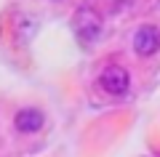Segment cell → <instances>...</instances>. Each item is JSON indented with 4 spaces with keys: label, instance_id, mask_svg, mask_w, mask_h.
Segmentation results:
<instances>
[{
    "label": "cell",
    "instance_id": "1",
    "mask_svg": "<svg viewBox=\"0 0 160 157\" xmlns=\"http://www.w3.org/2000/svg\"><path fill=\"white\" fill-rule=\"evenodd\" d=\"M102 13L96 11V8L91 6H80L78 11H75L72 16V29L75 35H78L80 43H93V40H99V35H102Z\"/></svg>",
    "mask_w": 160,
    "mask_h": 157
},
{
    "label": "cell",
    "instance_id": "2",
    "mask_svg": "<svg viewBox=\"0 0 160 157\" xmlns=\"http://www.w3.org/2000/svg\"><path fill=\"white\" fill-rule=\"evenodd\" d=\"M99 85H102L109 96H126V93H128V85H131V77H128V72H126L123 67L112 64V67H107V69L102 72Z\"/></svg>",
    "mask_w": 160,
    "mask_h": 157
},
{
    "label": "cell",
    "instance_id": "3",
    "mask_svg": "<svg viewBox=\"0 0 160 157\" xmlns=\"http://www.w3.org/2000/svg\"><path fill=\"white\" fill-rule=\"evenodd\" d=\"M133 51L139 56H152L160 51V29L152 27V24H144V27L136 29L133 35Z\"/></svg>",
    "mask_w": 160,
    "mask_h": 157
},
{
    "label": "cell",
    "instance_id": "4",
    "mask_svg": "<svg viewBox=\"0 0 160 157\" xmlns=\"http://www.w3.org/2000/svg\"><path fill=\"white\" fill-rule=\"evenodd\" d=\"M43 123H46V117H43V112L35 107H24L16 112V117H13V125H16L19 133H38L40 128H43Z\"/></svg>",
    "mask_w": 160,
    "mask_h": 157
}]
</instances>
